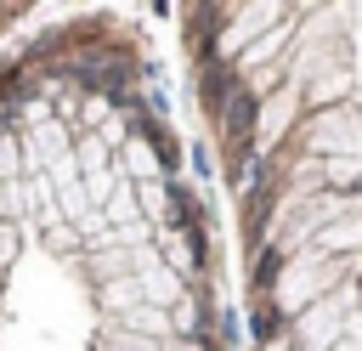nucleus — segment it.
I'll return each instance as SVG.
<instances>
[{
  "label": "nucleus",
  "mask_w": 362,
  "mask_h": 351,
  "mask_svg": "<svg viewBox=\"0 0 362 351\" xmlns=\"http://www.w3.org/2000/svg\"><path fill=\"white\" fill-rule=\"evenodd\" d=\"M28 17V6H0V40L11 34V23H23Z\"/></svg>",
  "instance_id": "3"
},
{
  "label": "nucleus",
  "mask_w": 362,
  "mask_h": 351,
  "mask_svg": "<svg viewBox=\"0 0 362 351\" xmlns=\"http://www.w3.org/2000/svg\"><path fill=\"white\" fill-rule=\"evenodd\" d=\"M215 142L249 351H362V0L175 11Z\"/></svg>",
  "instance_id": "2"
},
{
  "label": "nucleus",
  "mask_w": 362,
  "mask_h": 351,
  "mask_svg": "<svg viewBox=\"0 0 362 351\" xmlns=\"http://www.w3.org/2000/svg\"><path fill=\"white\" fill-rule=\"evenodd\" d=\"M0 351H226L164 68L119 11L0 62Z\"/></svg>",
  "instance_id": "1"
}]
</instances>
